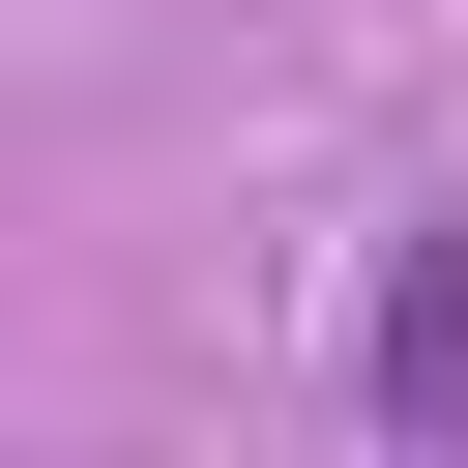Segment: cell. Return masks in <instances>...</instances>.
Wrapping results in <instances>:
<instances>
[{"mask_svg":"<svg viewBox=\"0 0 468 468\" xmlns=\"http://www.w3.org/2000/svg\"><path fill=\"white\" fill-rule=\"evenodd\" d=\"M351 410H380V439H468V234H380V292H351Z\"/></svg>","mask_w":468,"mask_h":468,"instance_id":"cell-1","label":"cell"}]
</instances>
